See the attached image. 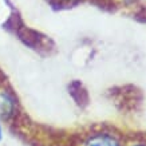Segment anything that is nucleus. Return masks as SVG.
Masks as SVG:
<instances>
[{
    "mask_svg": "<svg viewBox=\"0 0 146 146\" xmlns=\"http://www.w3.org/2000/svg\"><path fill=\"white\" fill-rule=\"evenodd\" d=\"M138 146H142V145H138Z\"/></svg>",
    "mask_w": 146,
    "mask_h": 146,
    "instance_id": "20e7f679",
    "label": "nucleus"
},
{
    "mask_svg": "<svg viewBox=\"0 0 146 146\" xmlns=\"http://www.w3.org/2000/svg\"><path fill=\"white\" fill-rule=\"evenodd\" d=\"M0 138H1V130H0Z\"/></svg>",
    "mask_w": 146,
    "mask_h": 146,
    "instance_id": "7ed1b4c3",
    "label": "nucleus"
},
{
    "mask_svg": "<svg viewBox=\"0 0 146 146\" xmlns=\"http://www.w3.org/2000/svg\"><path fill=\"white\" fill-rule=\"evenodd\" d=\"M87 146H118V143L109 135H95L87 142Z\"/></svg>",
    "mask_w": 146,
    "mask_h": 146,
    "instance_id": "f03ea898",
    "label": "nucleus"
},
{
    "mask_svg": "<svg viewBox=\"0 0 146 146\" xmlns=\"http://www.w3.org/2000/svg\"><path fill=\"white\" fill-rule=\"evenodd\" d=\"M13 110V102L12 99L5 95V94H0V117L7 118L8 115H11Z\"/></svg>",
    "mask_w": 146,
    "mask_h": 146,
    "instance_id": "f257e3e1",
    "label": "nucleus"
}]
</instances>
